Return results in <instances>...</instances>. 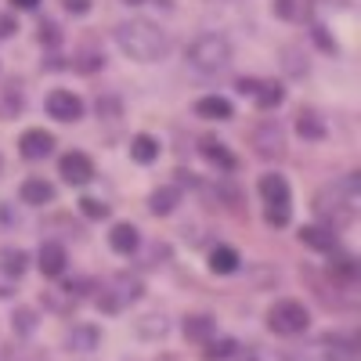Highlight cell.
Wrapping results in <instances>:
<instances>
[{"label":"cell","instance_id":"obj_3","mask_svg":"<svg viewBox=\"0 0 361 361\" xmlns=\"http://www.w3.org/2000/svg\"><path fill=\"white\" fill-rule=\"evenodd\" d=\"M188 66L199 73H221L231 66V44L221 33H202L188 47Z\"/></svg>","mask_w":361,"mask_h":361},{"label":"cell","instance_id":"obj_13","mask_svg":"<svg viewBox=\"0 0 361 361\" xmlns=\"http://www.w3.org/2000/svg\"><path fill=\"white\" fill-rule=\"evenodd\" d=\"M40 271L47 279H58L66 271V250L58 246V243H44L40 246Z\"/></svg>","mask_w":361,"mask_h":361},{"label":"cell","instance_id":"obj_22","mask_svg":"<svg viewBox=\"0 0 361 361\" xmlns=\"http://www.w3.org/2000/svg\"><path fill=\"white\" fill-rule=\"evenodd\" d=\"M130 156H134L137 163H152V159L159 156V145H156V137H148V134H137V137L130 141Z\"/></svg>","mask_w":361,"mask_h":361},{"label":"cell","instance_id":"obj_18","mask_svg":"<svg viewBox=\"0 0 361 361\" xmlns=\"http://www.w3.org/2000/svg\"><path fill=\"white\" fill-rule=\"evenodd\" d=\"M300 243L311 246V250H322V253H333L336 250V231H329V228H304V231H300Z\"/></svg>","mask_w":361,"mask_h":361},{"label":"cell","instance_id":"obj_16","mask_svg":"<svg viewBox=\"0 0 361 361\" xmlns=\"http://www.w3.org/2000/svg\"><path fill=\"white\" fill-rule=\"evenodd\" d=\"M54 199V185L44 177H29L25 185H22V202H33V206H44Z\"/></svg>","mask_w":361,"mask_h":361},{"label":"cell","instance_id":"obj_14","mask_svg":"<svg viewBox=\"0 0 361 361\" xmlns=\"http://www.w3.org/2000/svg\"><path fill=\"white\" fill-rule=\"evenodd\" d=\"M275 15L286 22H307L314 15V0H275Z\"/></svg>","mask_w":361,"mask_h":361},{"label":"cell","instance_id":"obj_5","mask_svg":"<svg viewBox=\"0 0 361 361\" xmlns=\"http://www.w3.org/2000/svg\"><path fill=\"white\" fill-rule=\"evenodd\" d=\"M260 195L267 202V224H289V185L282 173H264L260 177Z\"/></svg>","mask_w":361,"mask_h":361},{"label":"cell","instance_id":"obj_31","mask_svg":"<svg viewBox=\"0 0 361 361\" xmlns=\"http://www.w3.org/2000/svg\"><path fill=\"white\" fill-rule=\"evenodd\" d=\"M66 4V11H73V15H87L90 11V0H62Z\"/></svg>","mask_w":361,"mask_h":361},{"label":"cell","instance_id":"obj_9","mask_svg":"<svg viewBox=\"0 0 361 361\" xmlns=\"http://www.w3.org/2000/svg\"><path fill=\"white\" fill-rule=\"evenodd\" d=\"M47 112L54 119H62V123H73V119L83 116V102L73 94V90H51V98H47Z\"/></svg>","mask_w":361,"mask_h":361},{"label":"cell","instance_id":"obj_15","mask_svg":"<svg viewBox=\"0 0 361 361\" xmlns=\"http://www.w3.org/2000/svg\"><path fill=\"white\" fill-rule=\"evenodd\" d=\"M185 336L192 343H206V340L217 336V325H214L209 314H192V318H185Z\"/></svg>","mask_w":361,"mask_h":361},{"label":"cell","instance_id":"obj_30","mask_svg":"<svg viewBox=\"0 0 361 361\" xmlns=\"http://www.w3.org/2000/svg\"><path fill=\"white\" fill-rule=\"evenodd\" d=\"M40 40H47V44H58V40H62V33H58L54 22H44V25H40Z\"/></svg>","mask_w":361,"mask_h":361},{"label":"cell","instance_id":"obj_29","mask_svg":"<svg viewBox=\"0 0 361 361\" xmlns=\"http://www.w3.org/2000/svg\"><path fill=\"white\" fill-rule=\"evenodd\" d=\"M80 209H83L87 217H94V221L109 217V206H105L102 199H94V195H87V199H80Z\"/></svg>","mask_w":361,"mask_h":361},{"label":"cell","instance_id":"obj_10","mask_svg":"<svg viewBox=\"0 0 361 361\" xmlns=\"http://www.w3.org/2000/svg\"><path fill=\"white\" fill-rule=\"evenodd\" d=\"M58 173H62L69 185H87V180L94 177V163H90V156H83V152H66L62 163H58Z\"/></svg>","mask_w":361,"mask_h":361},{"label":"cell","instance_id":"obj_28","mask_svg":"<svg viewBox=\"0 0 361 361\" xmlns=\"http://www.w3.org/2000/svg\"><path fill=\"white\" fill-rule=\"evenodd\" d=\"M0 260H4V271H8V275H22V271H25V253L22 250H4V253H0Z\"/></svg>","mask_w":361,"mask_h":361},{"label":"cell","instance_id":"obj_23","mask_svg":"<svg viewBox=\"0 0 361 361\" xmlns=\"http://www.w3.org/2000/svg\"><path fill=\"white\" fill-rule=\"evenodd\" d=\"M296 130H300V137H307V141H322L325 137V123H322L314 112H300Z\"/></svg>","mask_w":361,"mask_h":361},{"label":"cell","instance_id":"obj_8","mask_svg":"<svg viewBox=\"0 0 361 361\" xmlns=\"http://www.w3.org/2000/svg\"><path fill=\"white\" fill-rule=\"evenodd\" d=\"M253 145H257V156L264 159H275L286 152V137H282V127L275 123V119H267V123H260L253 130Z\"/></svg>","mask_w":361,"mask_h":361},{"label":"cell","instance_id":"obj_34","mask_svg":"<svg viewBox=\"0 0 361 361\" xmlns=\"http://www.w3.org/2000/svg\"><path fill=\"white\" fill-rule=\"evenodd\" d=\"M11 4H15V8H22V11H33V8L40 4V0H11Z\"/></svg>","mask_w":361,"mask_h":361},{"label":"cell","instance_id":"obj_11","mask_svg":"<svg viewBox=\"0 0 361 361\" xmlns=\"http://www.w3.org/2000/svg\"><path fill=\"white\" fill-rule=\"evenodd\" d=\"M18 148H22L25 159H44L51 148H54V137H51L47 130H25V134L18 137Z\"/></svg>","mask_w":361,"mask_h":361},{"label":"cell","instance_id":"obj_4","mask_svg":"<svg viewBox=\"0 0 361 361\" xmlns=\"http://www.w3.org/2000/svg\"><path fill=\"white\" fill-rule=\"evenodd\" d=\"M307 325H311V314L300 300H279V304L267 311V329L279 336H296V333H304Z\"/></svg>","mask_w":361,"mask_h":361},{"label":"cell","instance_id":"obj_25","mask_svg":"<svg viewBox=\"0 0 361 361\" xmlns=\"http://www.w3.org/2000/svg\"><path fill=\"white\" fill-rule=\"evenodd\" d=\"M177 199H180L177 188H156L152 199H148V209H152V214H170V209L177 206Z\"/></svg>","mask_w":361,"mask_h":361},{"label":"cell","instance_id":"obj_32","mask_svg":"<svg viewBox=\"0 0 361 361\" xmlns=\"http://www.w3.org/2000/svg\"><path fill=\"white\" fill-rule=\"evenodd\" d=\"M11 29H15V22L0 15V40H4V37H11Z\"/></svg>","mask_w":361,"mask_h":361},{"label":"cell","instance_id":"obj_19","mask_svg":"<svg viewBox=\"0 0 361 361\" xmlns=\"http://www.w3.org/2000/svg\"><path fill=\"white\" fill-rule=\"evenodd\" d=\"M199 152L209 159V163H217V166H224V170H231L235 166V159H231V152L224 148V141H217V137H202L199 141Z\"/></svg>","mask_w":361,"mask_h":361},{"label":"cell","instance_id":"obj_21","mask_svg":"<svg viewBox=\"0 0 361 361\" xmlns=\"http://www.w3.org/2000/svg\"><path fill=\"white\" fill-rule=\"evenodd\" d=\"M69 347H73V350H94V347H98V329H94V325H73Z\"/></svg>","mask_w":361,"mask_h":361},{"label":"cell","instance_id":"obj_12","mask_svg":"<svg viewBox=\"0 0 361 361\" xmlns=\"http://www.w3.org/2000/svg\"><path fill=\"white\" fill-rule=\"evenodd\" d=\"M109 246H112L116 253L130 257V253H137V246H141V235H137L134 224H116V228L109 231Z\"/></svg>","mask_w":361,"mask_h":361},{"label":"cell","instance_id":"obj_20","mask_svg":"<svg viewBox=\"0 0 361 361\" xmlns=\"http://www.w3.org/2000/svg\"><path fill=\"white\" fill-rule=\"evenodd\" d=\"M209 271H214V275H231V271H238V253L231 246H217L209 253Z\"/></svg>","mask_w":361,"mask_h":361},{"label":"cell","instance_id":"obj_2","mask_svg":"<svg viewBox=\"0 0 361 361\" xmlns=\"http://www.w3.org/2000/svg\"><path fill=\"white\" fill-rule=\"evenodd\" d=\"M357 202H361V177L357 173H343V177H336L333 185H325L314 195V214L322 221H329L333 228H343V224L354 221Z\"/></svg>","mask_w":361,"mask_h":361},{"label":"cell","instance_id":"obj_17","mask_svg":"<svg viewBox=\"0 0 361 361\" xmlns=\"http://www.w3.org/2000/svg\"><path fill=\"white\" fill-rule=\"evenodd\" d=\"M195 116H202V119H231V102L221 98V94L199 98L195 102Z\"/></svg>","mask_w":361,"mask_h":361},{"label":"cell","instance_id":"obj_24","mask_svg":"<svg viewBox=\"0 0 361 361\" xmlns=\"http://www.w3.org/2000/svg\"><path fill=\"white\" fill-rule=\"evenodd\" d=\"M253 98H257L260 109H275V105H282V87H279V83H260V80H257Z\"/></svg>","mask_w":361,"mask_h":361},{"label":"cell","instance_id":"obj_35","mask_svg":"<svg viewBox=\"0 0 361 361\" xmlns=\"http://www.w3.org/2000/svg\"><path fill=\"white\" fill-rule=\"evenodd\" d=\"M123 4H141V0H123Z\"/></svg>","mask_w":361,"mask_h":361},{"label":"cell","instance_id":"obj_27","mask_svg":"<svg viewBox=\"0 0 361 361\" xmlns=\"http://www.w3.org/2000/svg\"><path fill=\"white\" fill-rule=\"evenodd\" d=\"M235 361H289V357L279 354V350H260V347L243 350V347H238V350H235Z\"/></svg>","mask_w":361,"mask_h":361},{"label":"cell","instance_id":"obj_26","mask_svg":"<svg viewBox=\"0 0 361 361\" xmlns=\"http://www.w3.org/2000/svg\"><path fill=\"white\" fill-rule=\"evenodd\" d=\"M235 350H238V343L235 340H206V361H228V357H235Z\"/></svg>","mask_w":361,"mask_h":361},{"label":"cell","instance_id":"obj_33","mask_svg":"<svg viewBox=\"0 0 361 361\" xmlns=\"http://www.w3.org/2000/svg\"><path fill=\"white\" fill-rule=\"evenodd\" d=\"M253 87H257V80H238V94H253Z\"/></svg>","mask_w":361,"mask_h":361},{"label":"cell","instance_id":"obj_7","mask_svg":"<svg viewBox=\"0 0 361 361\" xmlns=\"http://www.w3.org/2000/svg\"><path fill=\"white\" fill-rule=\"evenodd\" d=\"M357 357V340L354 336H322L311 343L307 361H354Z\"/></svg>","mask_w":361,"mask_h":361},{"label":"cell","instance_id":"obj_1","mask_svg":"<svg viewBox=\"0 0 361 361\" xmlns=\"http://www.w3.org/2000/svg\"><path fill=\"white\" fill-rule=\"evenodd\" d=\"M112 37H116L119 51L130 54L134 62H159L170 51V33L159 29L156 22H148V18H130L123 25H116Z\"/></svg>","mask_w":361,"mask_h":361},{"label":"cell","instance_id":"obj_6","mask_svg":"<svg viewBox=\"0 0 361 361\" xmlns=\"http://www.w3.org/2000/svg\"><path fill=\"white\" fill-rule=\"evenodd\" d=\"M137 296H141V282H137V279H127V275H119V279L109 282V289H102L98 307L109 311V314H116V311H123L127 304H134Z\"/></svg>","mask_w":361,"mask_h":361}]
</instances>
